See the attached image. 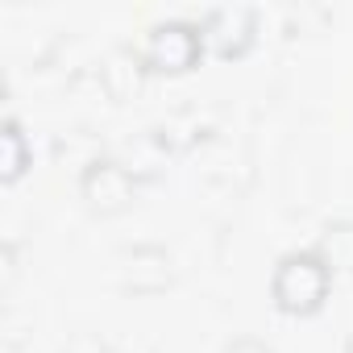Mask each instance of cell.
I'll return each mask as SVG.
<instances>
[{"label":"cell","mask_w":353,"mask_h":353,"mask_svg":"<svg viewBox=\"0 0 353 353\" xmlns=\"http://www.w3.org/2000/svg\"><path fill=\"white\" fill-rule=\"evenodd\" d=\"M324 291V270L312 258H291L279 274V299L287 307H312Z\"/></svg>","instance_id":"1"},{"label":"cell","mask_w":353,"mask_h":353,"mask_svg":"<svg viewBox=\"0 0 353 353\" xmlns=\"http://www.w3.org/2000/svg\"><path fill=\"white\" fill-rule=\"evenodd\" d=\"M5 141H9V162H5V174L13 179V174L21 170V133H17V125H5Z\"/></svg>","instance_id":"2"}]
</instances>
